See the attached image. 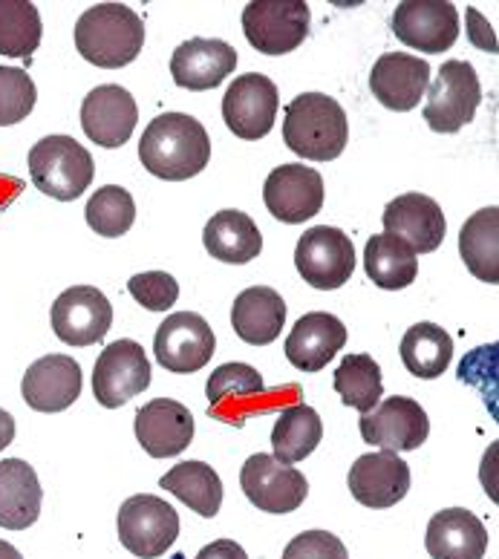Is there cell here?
I'll list each match as a JSON object with an SVG mask.
<instances>
[{"instance_id": "74e56055", "label": "cell", "mask_w": 499, "mask_h": 559, "mask_svg": "<svg viewBox=\"0 0 499 559\" xmlns=\"http://www.w3.org/2000/svg\"><path fill=\"white\" fill-rule=\"evenodd\" d=\"M35 102V81L17 67H0V128L24 121L33 112Z\"/></svg>"}, {"instance_id": "8992f818", "label": "cell", "mask_w": 499, "mask_h": 559, "mask_svg": "<svg viewBox=\"0 0 499 559\" xmlns=\"http://www.w3.org/2000/svg\"><path fill=\"white\" fill-rule=\"evenodd\" d=\"M309 7L304 0H251L242 9V33L260 56H286L309 35Z\"/></svg>"}, {"instance_id": "7bdbcfd3", "label": "cell", "mask_w": 499, "mask_h": 559, "mask_svg": "<svg viewBox=\"0 0 499 559\" xmlns=\"http://www.w3.org/2000/svg\"><path fill=\"white\" fill-rule=\"evenodd\" d=\"M0 559H24L15 545H9L7 539H0Z\"/></svg>"}, {"instance_id": "9a60e30c", "label": "cell", "mask_w": 499, "mask_h": 559, "mask_svg": "<svg viewBox=\"0 0 499 559\" xmlns=\"http://www.w3.org/2000/svg\"><path fill=\"white\" fill-rule=\"evenodd\" d=\"M114 323V306L96 286H73L52 304V329L70 346H93L105 341Z\"/></svg>"}, {"instance_id": "8fae6325", "label": "cell", "mask_w": 499, "mask_h": 559, "mask_svg": "<svg viewBox=\"0 0 499 559\" xmlns=\"http://www.w3.org/2000/svg\"><path fill=\"white\" fill-rule=\"evenodd\" d=\"M358 430L372 448L404 453V450H419L425 444L430 436V418L419 401L393 395V399L379 401L370 413H364L358 418Z\"/></svg>"}, {"instance_id": "ab89813d", "label": "cell", "mask_w": 499, "mask_h": 559, "mask_svg": "<svg viewBox=\"0 0 499 559\" xmlns=\"http://www.w3.org/2000/svg\"><path fill=\"white\" fill-rule=\"evenodd\" d=\"M283 559H349V554L330 531H304L286 545Z\"/></svg>"}, {"instance_id": "7a4b0ae2", "label": "cell", "mask_w": 499, "mask_h": 559, "mask_svg": "<svg viewBox=\"0 0 499 559\" xmlns=\"http://www.w3.org/2000/svg\"><path fill=\"white\" fill-rule=\"evenodd\" d=\"M145 44L142 17L124 3H96L75 24V47L84 61L105 70L133 64Z\"/></svg>"}, {"instance_id": "4fadbf2b", "label": "cell", "mask_w": 499, "mask_h": 559, "mask_svg": "<svg viewBox=\"0 0 499 559\" xmlns=\"http://www.w3.org/2000/svg\"><path fill=\"white\" fill-rule=\"evenodd\" d=\"M217 349V337L209 320L193 312H177L165 318L154 337V355L162 369L188 376L200 372Z\"/></svg>"}, {"instance_id": "f35d334b", "label": "cell", "mask_w": 499, "mask_h": 559, "mask_svg": "<svg viewBox=\"0 0 499 559\" xmlns=\"http://www.w3.org/2000/svg\"><path fill=\"white\" fill-rule=\"evenodd\" d=\"M128 292L147 312H168L179 300V283L168 272L133 274L128 280Z\"/></svg>"}, {"instance_id": "d4e9b609", "label": "cell", "mask_w": 499, "mask_h": 559, "mask_svg": "<svg viewBox=\"0 0 499 559\" xmlns=\"http://www.w3.org/2000/svg\"><path fill=\"white\" fill-rule=\"evenodd\" d=\"M425 548L433 559H483L488 551V527L465 508H444L427 525Z\"/></svg>"}, {"instance_id": "e0dca14e", "label": "cell", "mask_w": 499, "mask_h": 559, "mask_svg": "<svg viewBox=\"0 0 499 559\" xmlns=\"http://www.w3.org/2000/svg\"><path fill=\"white\" fill-rule=\"evenodd\" d=\"M349 493L364 508H393L411 493V467L402 455L381 450V453H367L355 459L346 476Z\"/></svg>"}, {"instance_id": "ba28073f", "label": "cell", "mask_w": 499, "mask_h": 559, "mask_svg": "<svg viewBox=\"0 0 499 559\" xmlns=\"http://www.w3.org/2000/svg\"><path fill=\"white\" fill-rule=\"evenodd\" d=\"M295 265L312 288L332 292V288L346 286L355 272L353 240L341 228L314 225L298 240Z\"/></svg>"}, {"instance_id": "60d3db41", "label": "cell", "mask_w": 499, "mask_h": 559, "mask_svg": "<svg viewBox=\"0 0 499 559\" xmlns=\"http://www.w3.org/2000/svg\"><path fill=\"white\" fill-rule=\"evenodd\" d=\"M193 559H249V554L242 551V545L234 539H217V543L205 545Z\"/></svg>"}, {"instance_id": "836d02e7", "label": "cell", "mask_w": 499, "mask_h": 559, "mask_svg": "<svg viewBox=\"0 0 499 559\" xmlns=\"http://www.w3.org/2000/svg\"><path fill=\"white\" fill-rule=\"evenodd\" d=\"M335 392L341 395L346 407L358 413H370L384 395V381H381V367L370 355H346L341 367L332 376Z\"/></svg>"}, {"instance_id": "d6986e66", "label": "cell", "mask_w": 499, "mask_h": 559, "mask_svg": "<svg viewBox=\"0 0 499 559\" xmlns=\"http://www.w3.org/2000/svg\"><path fill=\"white\" fill-rule=\"evenodd\" d=\"M139 121V107L128 90L119 84H102L90 90L81 105V128L90 142L98 147H121L133 136Z\"/></svg>"}, {"instance_id": "5b68a950", "label": "cell", "mask_w": 499, "mask_h": 559, "mask_svg": "<svg viewBox=\"0 0 499 559\" xmlns=\"http://www.w3.org/2000/svg\"><path fill=\"white\" fill-rule=\"evenodd\" d=\"M483 102L479 75L467 61H444L433 84H427L425 121L436 133H460Z\"/></svg>"}, {"instance_id": "83f0119b", "label": "cell", "mask_w": 499, "mask_h": 559, "mask_svg": "<svg viewBox=\"0 0 499 559\" xmlns=\"http://www.w3.org/2000/svg\"><path fill=\"white\" fill-rule=\"evenodd\" d=\"M202 242L214 260L228 265L251 263L254 257L263 251V237H260L258 223L242 211H219L209 219L205 231H202Z\"/></svg>"}, {"instance_id": "4dcf8cb0", "label": "cell", "mask_w": 499, "mask_h": 559, "mask_svg": "<svg viewBox=\"0 0 499 559\" xmlns=\"http://www.w3.org/2000/svg\"><path fill=\"white\" fill-rule=\"evenodd\" d=\"M460 254L467 272L483 283H499V209L476 211L467 216L460 234Z\"/></svg>"}, {"instance_id": "f546056e", "label": "cell", "mask_w": 499, "mask_h": 559, "mask_svg": "<svg viewBox=\"0 0 499 559\" xmlns=\"http://www.w3.org/2000/svg\"><path fill=\"white\" fill-rule=\"evenodd\" d=\"M364 269L379 288L402 292L419 274V260H416V251L402 240H395L390 234H372L364 248Z\"/></svg>"}, {"instance_id": "277c9868", "label": "cell", "mask_w": 499, "mask_h": 559, "mask_svg": "<svg viewBox=\"0 0 499 559\" xmlns=\"http://www.w3.org/2000/svg\"><path fill=\"white\" fill-rule=\"evenodd\" d=\"M29 176L44 197L73 202L90 188L96 165L87 147L73 136H44L29 151Z\"/></svg>"}, {"instance_id": "484cf974", "label": "cell", "mask_w": 499, "mask_h": 559, "mask_svg": "<svg viewBox=\"0 0 499 559\" xmlns=\"http://www.w3.org/2000/svg\"><path fill=\"white\" fill-rule=\"evenodd\" d=\"M286 323V304L269 286H249L237 295L231 309V326L240 341L251 346L274 344Z\"/></svg>"}, {"instance_id": "d590c367", "label": "cell", "mask_w": 499, "mask_h": 559, "mask_svg": "<svg viewBox=\"0 0 499 559\" xmlns=\"http://www.w3.org/2000/svg\"><path fill=\"white\" fill-rule=\"evenodd\" d=\"M84 216H87V225L98 237L114 240V237H121V234H128L133 228V223H136V202L119 185H105V188H98L90 197Z\"/></svg>"}, {"instance_id": "603a6c76", "label": "cell", "mask_w": 499, "mask_h": 559, "mask_svg": "<svg viewBox=\"0 0 499 559\" xmlns=\"http://www.w3.org/2000/svg\"><path fill=\"white\" fill-rule=\"evenodd\" d=\"M136 439L154 459L179 455L193 441L191 413L174 399L147 401L136 413Z\"/></svg>"}, {"instance_id": "b9f144b4", "label": "cell", "mask_w": 499, "mask_h": 559, "mask_svg": "<svg viewBox=\"0 0 499 559\" xmlns=\"http://www.w3.org/2000/svg\"><path fill=\"white\" fill-rule=\"evenodd\" d=\"M15 441V418L7 409H0V450H7Z\"/></svg>"}, {"instance_id": "9c48e42d", "label": "cell", "mask_w": 499, "mask_h": 559, "mask_svg": "<svg viewBox=\"0 0 499 559\" xmlns=\"http://www.w3.org/2000/svg\"><path fill=\"white\" fill-rule=\"evenodd\" d=\"M240 488L254 508L281 516L298 511L309 496L307 476L269 453H254L246 459L240 471Z\"/></svg>"}, {"instance_id": "ac0fdd59", "label": "cell", "mask_w": 499, "mask_h": 559, "mask_svg": "<svg viewBox=\"0 0 499 559\" xmlns=\"http://www.w3.org/2000/svg\"><path fill=\"white\" fill-rule=\"evenodd\" d=\"M384 234L411 246L416 254H430L444 242L448 223L439 209V202L425 197V193H402L393 202H387Z\"/></svg>"}, {"instance_id": "8d00e7d4", "label": "cell", "mask_w": 499, "mask_h": 559, "mask_svg": "<svg viewBox=\"0 0 499 559\" xmlns=\"http://www.w3.org/2000/svg\"><path fill=\"white\" fill-rule=\"evenodd\" d=\"M205 392H209L211 401L209 413H214L219 404H226L231 399H254V395H263L266 392V381L249 364H223V367L211 372Z\"/></svg>"}, {"instance_id": "7402d4cb", "label": "cell", "mask_w": 499, "mask_h": 559, "mask_svg": "<svg viewBox=\"0 0 499 559\" xmlns=\"http://www.w3.org/2000/svg\"><path fill=\"white\" fill-rule=\"evenodd\" d=\"M24 401L35 413H61L81 395V367L70 355H44L21 381Z\"/></svg>"}, {"instance_id": "4316f807", "label": "cell", "mask_w": 499, "mask_h": 559, "mask_svg": "<svg viewBox=\"0 0 499 559\" xmlns=\"http://www.w3.org/2000/svg\"><path fill=\"white\" fill-rule=\"evenodd\" d=\"M40 490L38 473L33 464L21 459H3L0 462V527L7 531H26L40 516Z\"/></svg>"}, {"instance_id": "44dd1931", "label": "cell", "mask_w": 499, "mask_h": 559, "mask_svg": "<svg viewBox=\"0 0 499 559\" xmlns=\"http://www.w3.org/2000/svg\"><path fill=\"white\" fill-rule=\"evenodd\" d=\"M237 67V49L219 38H191L170 56V75L182 90H214Z\"/></svg>"}, {"instance_id": "52a82bcc", "label": "cell", "mask_w": 499, "mask_h": 559, "mask_svg": "<svg viewBox=\"0 0 499 559\" xmlns=\"http://www.w3.org/2000/svg\"><path fill=\"white\" fill-rule=\"evenodd\" d=\"M121 545L139 559H156L174 548L179 536V516L159 496H130L116 516Z\"/></svg>"}, {"instance_id": "cb8c5ba5", "label": "cell", "mask_w": 499, "mask_h": 559, "mask_svg": "<svg viewBox=\"0 0 499 559\" xmlns=\"http://www.w3.org/2000/svg\"><path fill=\"white\" fill-rule=\"evenodd\" d=\"M346 344V326L330 312H309L286 337V358L304 372H321Z\"/></svg>"}, {"instance_id": "d6a6232c", "label": "cell", "mask_w": 499, "mask_h": 559, "mask_svg": "<svg viewBox=\"0 0 499 559\" xmlns=\"http://www.w3.org/2000/svg\"><path fill=\"white\" fill-rule=\"evenodd\" d=\"M453 337L436 323H416L402 337V364L407 372L433 381L451 367Z\"/></svg>"}, {"instance_id": "7c38bea8", "label": "cell", "mask_w": 499, "mask_h": 559, "mask_svg": "<svg viewBox=\"0 0 499 559\" xmlns=\"http://www.w3.org/2000/svg\"><path fill=\"white\" fill-rule=\"evenodd\" d=\"M277 110H281V96H277L274 81L266 79L263 72H246L240 79H234L223 98V121L234 136L246 142L269 136Z\"/></svg>"}, {"instance_id": "3957f363", "label": "cell", "mask_w": 499, "mask_h": 559, "mask_svg": "<svg viewBox=\"0 0 499 559\" xmlns=\"http://www.w3.org/2000/svg\"><path fill=\"white\" fill-rule=\"evenodd\" d=\"M283 142L300 159L332 162L349 142V121L344 107L323 93H304L286 107Z\"/></svg>"}, {"instance_id": "6da1fadb", "label": "cell", "mask_w": 499, "mask_h": 559, "mask_svg": "<svg viewBox=\"0 0 499 559\" xmlns=\"http://www.w3.org/2000/svg\"><path fill=\"white\" fill-rule=\"evenodd\" d=\"M139 159L147 174L168 182H186L202 174L211 159V139L188 112H162L142 133Z\"/></svg>"}, {"instance_id": "5bb4252c", "label": "cell", "mask_w": 499, "mask_h": 559, "mask_svg": "<svg viewBox=\"0 0 499 559\" xmlns=\"http://www.w3.org/2000/svg\"><path fill=\"white\" fill-rule=\"evenodd\" d=\"M395 38L425 56H439L460 38V12L444 0H404L393 12Z\"/></svg>"}, {"instance_id": "1f68e13d", "label": "cell", "mask_w": 499, "mask_h": 559, "mask_svg": "<svg viewBox=\"0 0 499 559\" xmlns=\"http://www.w3.org/2000/svg\"><path fill=\"white\" fill-rule=\"evenodd\" d=\"M323 439V421L318 409L309 404H295V407L283 409L277 424L272 430V448L274 459L283 464L304 462L314 453V448Z\"/></svg>"}, {"instance_id": "ffe728a7", "label": "cell", "mask_w": 499, "mask_h": 559, "mask_svg": "<svg viewBox=\"0 0 499 559\" xmlns=\"http://www.w3.org/2000/svg\"><path fill=\"white\" fill-rule=\"evenodd\" d=\"M430 84V64L419 56H404V52H384L372 64L370 90L387 110L407 112L419 107L421 96Z\"/></svg>"}, {"instance_id": "30bf717a", "label": "cell", "mask_w": 499, "mask_h": 559, "mask_svg": "<svg viewBox=\"0 0 499 559\" xmlns=\"http://www.w3.org/2000/svg\"><path fill=\"white\" fill-rule=\"evenodd\" d=\"M151 386V360L136 341H114L93 367V395L102 407L116 409Z\"/></svg>"}, {"instance_id": "f1b7e54d", "label": "cell", "mask_w": 499, "mask_h": 559, "mask_svg": "<svg viewBox=\"0 0 499 559\" xmlns=\"http://www.w3.org/2000/svg\"><path fill=\"white\" fill-rule=\"evenodd\" d=\"M165 493H174L205 520H214L223 508V481L217 471L205 462H182L159 479Z\"/></svg>"}, {"instance_id": "2e32d148", "label": "cell", "mask_w": 499, "mask_h": 559, "mask_svg": "<svg viewBox=\"0 0 499 559\" xmlns=\"http://www.w3.org/2000/svg\"><path fill=\"white\" fill-rule=\"evenodd\" d=\"M263 202L269 214L286 225H300L321 214L323 179L307 165H281L269 174L263 185Z\"/></svg>"}, {"instance_id": "e575fe53", "label": "cell", "mask_w": 499, "mask_h": 559, "mask_svg": "<svg viewBox=\"0 0 499 559\" xmlns=\"http://www.w3.org/2000/svg\"><path fill=\"white\" fill-rule=\"evenodd\" d=\"M44 24L29 0H0V56L29 58L40 47Z\"/></svg>"}]
</instances>
